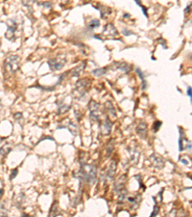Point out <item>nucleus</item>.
I'll list each match as a JSON object with an SVG mask.
<instances>
[{"label": "nucleus", "instance_id": "nucleus-1", "mask_svg": "<svg viewBox=\"0 0 192 217\" xmlns=\"http://www.w3.org/2000/svg\"><path fill=\"white\" fill-rule=\"evenodd\" d=\"M79 174H80V179L85 180L87 183L92 184L93 182L95 181L96 176H97L96 167L93 164H87L85 162H82Z\"/></svg>", "mask_w": 192, "mask_h": 217}, {"label": "nucleus", "instance_id": "nucleus-2", "mask_svg": "<svg viewBox=\"0 0 192 217\" xmlns=\"http://www.w3.org/2000/svg\"><path fill=\"white\" fill-rule=\"evenodd\" d=\"M90 87V80L87 79V78L80 79L79 81H77V83L75 84V88L72 92V95L76 98H80L87 93Z\"/></svg>", "mask_w": 192, "mask_h": 217}, {"label": "nucleus", "instance_id": "nucleus-3", "mask_svg": "<svg viewBox=\"0 0 192 217\" xmlns=\"http://www.w3.org/2000/svg\"><path fill=\"white\" fill-rule=\"evenodd\" d=\"M19 30V22L17 21V18L10 19L8 21V29L7 32L5 33V37L9 41H14L18 37Z\"/></svg>", "mask_w": 192, "mask_h": 217}, {"label": "nucleus", "instance_id": "nucleus-4", "mask_svg": "<svg viewBox=\"0 0 192 217\" xmlns=\"http://www.w3.org/2000/svg\"><path fill=\"white\" fill-rule=\"evenodd\" d=\"M4 66L7 72L10 73H14L20 67V57L18 55H11L7 57Z\"/></svg>", "mask_w": 192, "mask_h": 217}, {"label": "nucleus", "instance_id": "nucleus-5", "mask_svg": "<svg viewBox=\"0 0 192 217\" xmlns=\"http://www.w3.org/2000/svg\"><path fill=\"white\" fill-rule=\"evenodd\" d=\"M88 109L90 113V119L93 122H99L103 115L100 103L96 102L95 101H90V102L88 103Z\"/></svg>", "mask_w": 192, "mask_h": 217}, {"label": "nucleus", "instance_id": "nucleus-6", "mask_svg": "<svg viewBox=\"0 0 192 217\" xmlns=\"http://www.w3.org/2000/svg\"><path fill=\"white\" fill-rule=\"evenodd\" d=\"M66 63V59L62 57V56L55 57V58L50 59V60H48V65H49V67H50V70L53 71V72L62 69L63 67H65Z\"/></svg>", "mask_w": 192, "mask_h": 217}, {"label": "nucleus", "instance_id": "nucleus-7", "mask_svg": "<svg viewBox=\"0 0 192 217\" xmlns=\"http://www.w3.org/2000/svg\"><path fill=\"white\" fill-rule=\"evenodd\" d=\"M179 145H180V148L179 150L180 152H183L184 149H191V143L188 139H186L184 137V131L183 129L180 127V141H179Z\"/></svg>", "mask_w": 192, "mask_h": 217}, {"label": "nucleus", "instance_id": "nucleus-8", "mask_svg": "<svg viewBox=\"0 0 192 217\" xmlns=\"http://www.w3.org/2000/svg\"><path fill=\"white\" fill-rule=\"evenodd\" d=\"M150 160L152 162V165H153L156 169H161V168H163V166L165 164V161L164 159L162 158L161 156L160 155H157L156 154L154 155H152L150 156Z\"/></svg>", "mask_w": 192, "mask_h": 217}, {"label": "nucleus", "instance_id": "nucleus-9", "mask_svg": "<svg viewBox=\"0 0 192 217\" xmlns=\"http://www.w3.org/2000/svg\"><path fill=\"white\" fill-rule=\"evenodd\" d=\"M111 127H112V123L111 121L109 119L108 117H106L104 121L102 122L101 124V131H102V134L103 135H110L111 134Z\"/></svg>", "mask_w": 192, "mask_h": 217}, {"label": "nucleus", "instance_id": "nucleus-10", "mask_svg": "<svg viewBox=\"0 0 192 217\" xmlns=\"http://www.w3.org/2000/svg\"><path fill=\"white\" fill-rule=\"evenodd\" d=\"M102 35H104L108 38H112V37H115L118 35V32L116 30V28L114 27V24H111V23H109V24H107L105 29H104V32L102 33Z\"/></svg>", "mask_w": 192, "mask_h": 217}, {"label": "nucleus", "instance_id": "nucleus-11", "mask_svg": "<svg viewBox=\"0 0 192 217\" xmlns=\"http://www.w3.org/2000/svg\"><path fill=\"white\" fill-rule=\"evenodd\" d=\"M141 200V195L140 194H136V195H129L127 196V200L129 203L131 204V206L133 209H135L136 208H137V206L139 205Z\"/></svg>", "mask_w": 192, "mask_h": 217}, {"label": "nucleus", "instance_id": "nucleus-12", "mask_svg": "<svg viewBox=\"0 0 192 217\" xmlns=\"http://www.w3.org/2000/svg\"><path fill=\"white\" fill-rule=\"evenodd\" d=\"M116 168H117V163L115 160H111V162L110 163L109 168H108L107 171V177L108 180H112L115 176L116 173Z\"/></svg>", "mask_w": 192, "mask_h": 217}, {"label": "nucleus", "instance_id": "nucleus-13", "mask_svg": "<svg viewBox=\"0 0 192 217\" xmlns=\"http://www.w3.org/2000/svg\"><path fill=\"white\" fill-rule=\"evenodd\" d=\"M136 133L142 139H146L148 131H147V125L145 123H140V124H139V126H136Z\"/></svg>", "mask_w": 192, "mask_h": 217}, {"label": "nucleus", "instance_id": "nucleus-14", "mask_svg": "<svg viewBox=\"0 0 192 217\" xmlns=\"http://www.w3.org/2000/svg\"><path fill=\"white\" fill-rule=\"evenodd\" d=\"M126 180H127L126 175L121 176L119 179L117 180V181L114 183V191L118 193V192H120L123 188H125Z\"/></svg>", "mask_w": 192, "mask_h": 217}, {"label": "nucleus", "instance_id": "nucleus-15", "mask_svg": "<svg viewBox=\"0 0 192 217\" xmlns=\"http://www.w3.org/2000/svg\"><path fill=\"white\" fill-rule=\"evenodd\" d=\"M105 108L108 112V114H109L111 117L112 118H116V111H115V108L112 104V102L111 101H107L106 103H105Z\"/></svg>", "mask_w": 192, "mask_h": 217}, {"label": "nucleus", "instance_id": "nucleus-16", "mask_svg": "<svg viewBox=\"0 0 192 217\" xmlns=\"http://www.w3.org/2000/svg\"><path fill=\"white\" fill-rule=\"evenodd\" d=\"M85 66H86V63L84 62L82 64H80L79 66H77L76 68H74L72 70V75L73 76H79L81 75V72L84 71V69H85Z\"/></svg>", "mask_w": 192, "mask_h": 217}, {"label": "nucleus", "instance_id": "nucleus-17", "mask_svg": "<svg viewBox=\"0 0 192 217\" xmlns=\"http://www.w3.org/2000/svg\"><path fill=\"white\" fill-rule=\"evenodd\" d=\"M11 151H12V146L10 144H5L2 147H0V155L2 156L7 155Z\"/></svg>", "mask_w": 192, "mask_h": 217}, {"label": "nucleus", "instance_id": "nucleus-18", "mask_svg": "<svg viewBox=\"0 0 192 217\" xmlns=\"http://www.w3.org/2000/svg\"><path fill=\"white\" fill-rule=\"evenodd\" d=\"M101 12V18H106L108 16H110L111 14V10L108 7H102V9H99Z\"/></svg>", "mask_w": 192, "mask_h": 217}, {"label": "nucleus", "instance_id": "nucleus-19", "mask_svg": "<svg viewBox=\"0 0 192 217\" xmlns=\"http://www.w3.org/2000/svg\"><path fill=\"white\" fill-rule=\"evenodd\" d=\"M114 65L117 67V69H120V70L124 71L125 72H130V67H129V65H127L126 63H115Z\"/></svg>", "mask_w": 192, "mask_h": 217}, {"label": "nucleus", "instance_id": "nucleus-20", "mask_svg": "<svg viewBox=\"0 0 192 217\" xmlns=\"http://www.w3.org/2000/svg\"><path fill=\"white\" fill-rule=\"evenodd\" d=\"M106 72H107V69L105 68V69H97V70H95V71H93L92 72V73L94 75H96V76H102V75H106Z\"/></svg>", "mask_w": 192, "mask_h": 217}, {"label": "nucleus", "instance_id": "nucleus-21", "mask_svg": "<svg viewBox=\"0 0 192 217\" xmlns=\"http://www.w3.org/2000/svg\"><path fill=\"white\" fill-rule=\"evenodd\" d=\"M58 211H59L58 204H57V202H55V203H54L53 206H52V209H51V211H50V212H49V215H51V216H56V215H58Z\"/></svg>", "mask_w": 192, "mask_h": 217}, {"label": "nucleus", "instance_id": "nucleus-22", "mask_svg": "<svg viewBox=\"0 0 192 217\" xmlns=\"http://www.w3.org/2000/svg\"><path fill=\"white\" fill-rule=\"evenodd\" d=\"M70 109V106L69 105H62L58 108V114H65V113H66L68 110Z\"/></svg>", "mask_w": 192, "mask_h": 217}, {"label": "nucleus", "instance_id": "nucleus-23", "mask_svg": "<svg viewBox=\"0 0 192 217\" xmlns=\"http://www.w3.org/2000/svg\"><path fill=\"white\" fill-rule=\"evenodd\" d=\"M114 140H111L107 147V156L109 157L111 154V152L114 151Z\"/></svg>", "mask_w": 192, "mask_h": 217}, {"label": "nucleus", "instance_id": "nucleus-24", "mask_svg": "<svg viewBox=\"0 0 192 217\" xmlns=\"http://www.w3.org/2000/svg\"><path fill=\"white\" fill-rule=\"evenodd\" d=\"M99 25H100V23H99V21H98V19H92V21L88 23V27L90 29H95Z\"/></svg>", "mask_w": 192, "mask_h": 217}, {"label": "nucleus", "instance_id": "nucleus-25", "mask_svg": "<svg viewBox=\"0 0 192 217\" xmlns=\"http://www.w3.org/2000/svg\"><path fill=\"white\" fill-rule=\"evenodd\" d=\"M160 126H161V122L160 121H157V122H156L155 124H154V126H153V129H154V131L155 132H157V130L160 129Z\"/></svg>", "mask_w": 192, "mask_h": 217}, {"label": "nucleus", "instance_id": "nucleus-26", "mask_svg": "<svg viewBox=\"0 0 192 217\" xmlns=\"http://www.w3.org/2000/svg\"><path fill=\"white\" fill-rule=\"evenodd\" d=\"M17 173H18V171H17V169H14L13 171H12V173H11V176H10V180H14V177H17Z\"/></svg>", "mask_w": 192, "mask_h": 217}, {"label": "nucleus", "instance_id": "nucleus-27", "mask_svg": "<svg viewBox=\"0 0 192 217\" xmlns=\"http://www.w3.org/2000/svg\"><path fill=\"white\" fill-rule=\"evenodd\" d=\"M21 1L25 6H31L32 3L34 2V0H21Z\"/></svg>", "mask_w": 192, "mask_h": 217}, {"label": "nucleus", "instance_id": "nucleus-28", "mask_svg": "<svg viewBox=\"0 0 192 217\" xmlns=\"http://www.w3.org/2000/svg\"><path fill=\"white\" fill-rule=\"evenodd\" d=\"M157 213H159V206H157V205L154 206V210H153V212L151 213V216H155L157 215Z\"/></svg>", "mask_w": 192, "mask_h": 217}, {"label": "nucleus", "instance_id": "nucleus-29", "mask_svg": "<svg viewBox=\"0 0 192 217\" xmlns=\"http://www.w3.org/2000/svg\"><path fill=\"white\" fill-rule=\"evenodd\" d=\"M187 95H188V97H190V100H191V87L190 86L187 87Z\"/></svg>", "mask_w": 192, "mask_h": 217}, {"label": "nucleus", "instance_id": "nucleus-30", "mask_svg": "<svg viewBox=\"0 0 192 217\" xmlns=\"http://www.w3.org/2000/svg\"><path fill=\"white\" fill-rule=\"evenodd\" d=\"M123 34H124V35H131V34H133L132 32H126V30H124L123 31Z\"/></svg>", "mask_w": 192, "mask_h": 217}, {"label": "nucleus", "instance_id": "nucleus-31", "mask_svg": "<svg viewBox=\"0 0 192 217\" xmlns=\"http://www.w3.org/2000/svg\"><path fill=\"white\" fill-rule=\"evenodd\" d=\"M69 1H70V0H62V3H66V4L68 3Z\"/></svg>", "mask_w": 192, "mask_h": 217}, {"label": "nucleus", "instance_id": "nucleus-32", "mask_svg": "<svg viewBox=\"0 0 192 217\" xmlns=\"http://www.w3.org/2000/svg\"><path fill=\"white\" fill-rule=\"evenodd\" d=\"M3 194V188H0V196Z\"/></svg>", "mask_w": 192, "mask_h": 217}]
</instances>
